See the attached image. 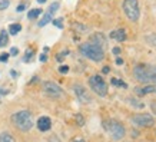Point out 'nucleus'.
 Returning <instances> with one entry per match:
<instances>
[{"mask_svg":"<svg viewBox=\"0 0 156 142\" xmlns=\"http://www.w3.org/2000/svg\"><path fill=\"white\" fill-rule=\"evenodd\" d=\"M75 118H76V121H77V125H80V126H83V125H85V119H83V116H82V115H76Z\"/></svg>","mask_w":156,"mask_h":142,"instance_id":"obj_27","label":"nucleus"},{"mask_svg":"<svg viewBox=\"0 0 156 142\" xmlns=\"http://www.w3.org/2000/svg\"><path fill=\"white\" fill-rule=\"evenodd\" d=\"M20 30H22V24H19V23H12L9 26V33L13 35V36L19 33Z\"/></svg>","mask_w":156,"mask_h":142,"instance_id":"obj_16","label":"nucleus"},{"mask_svg":"<svg viewBox=\"0 0 156 142\" xmlns=\"http://www.w3.org/2000/svg\"><path fill=\"white\" fill-rule=\"evenodd\" d=\"M112 85L119 86V88H128V85H126L125 82H123V81H119V79H116V78H113V79H112Z\"/></svg>","mask_w":156,"mask_h":142,"instance_id":"obj_19","label":"nucleus"},{"mask_svg":"<svg viewBox=\"0 0 156 142\" xmlns=\"http://www.w3.org/2000/svg\"><path fill=\"white\" fill-rule=\"evenodd\" d=\"M40 14H42V9H32L27 13V19L29 20H34V19H37Z\"/></svg>","mask_w":156,"mask_h":142,"instance_id":"obj_15","label":"nucleus"},{"mask_svg":"<svg viewBox=\"0 0 156 142\" xmlns=\"http://www.w3.org/2000/svg\"><path fill=\"white\" fill-rule=\"evenodd\" d=\"M110 38L115 39V40H118V42H125V40H126V32H125V29L113 30V32L110 33Z\"/></svg>","mask_w":156,"mask_h":142,"instance_id":"obj_13","label":"nucleus"},{"mask_svg":"<svg viewBox=\"0 0 156 142\" xmlns=\"http://www.w3.org/2000/svg\"><path fill=\"white\" fill-rule=\"evenodd\" d=\"M73 90H75L76 96H77V99L80 100L82 104H89L90 100H92L90 95L86 92V89L82 85H75V86H73Z\"/></svg>","mask_w":156,"mask_h":142,"instance_id":"obj_9","label":"nucleus"},{"mask_svg":"<svg viewBox=\"0 0 156 142\" xmlns=\"http://www.w3.org/2000/svg\"><path fill=\"white\" fill-rule=\"evenodd\" d=\"M43 92L48 95V96H50V98H60L62 95H63V90H62L60 86L50 81L43 82Z\"/></svg>","mask_w":156,"mask_h":142,"instance_id":"obj_8","label":"nucleus"},{"mask_svg":"<svg viewBox=\"0 0 156 142\" xmlns=\"http://www.w3.org/2000/svg\"><path fill=\"white\" fill-rule=\"evenodd\" d=\"M37 128L39 131H42V132H48L49 129L52 128V121H50V118H48V116H40V118L37 119Z\"/></svg>","mask_w":156,"mask_h":142,"instance_id":"obj_11","label":"nucleus"},{"mask_svg":"<svg viewBox=\"0 0 156 142\" xmlns=\"http://www.w3.org/2000/svg\"><path fill=\"white\" fill-rule=\"evenodd\" d=\"M129 104L133 105V106H136V108H145V104H142V102H137L136 99H133V98H129Z\"/></svg>","mask_w":156,"mask_h":142,"instance_id":"obj_20","label":"nucleus"},{"mask_svg":"<svg viewBox=\"0 0 156 142\" xmlns=\"http://www.w3.org/2000/svg\"><path fill=\"white\" fill-rule=\"evenodd\" d=\"M9 43V35L6 30H2L0 32V46H6Z\"/></svg>","mask_w":156,"mask_h":142,"instance_id":"obj_17","label":"nucleus"},{"mask_svg":"<svg viewBox=\"0 0 156 142\" xmlns=\"http://www.w3.org/2000/svg\"><path fill=\"white\" fill-rule=\"evenodd\" d=\"M89 86L90 89L99 96H106L108 95V83L103 81V78L99 75H93L89 78Z\"/></svg>","mask_w":156,"mask_h":142,"instance_id":"obj_6","label":"nucleus"},{"mask_svg":"<svg viewBox=\"0 0 156 142\" xmlns=\"http://www.w3.org/2000/svg\"><path fill=\"white\" fill-rule=\"evenodd\" d=\"M24 9H26V6H24V5H19V6H17V9H16V10H17V12H23Z\"/></svg>","mask_w":156,"mask_h":142,"instance_id":"obj_33","label":"nucleus"},{"mask_svg":"<svg viewBox=\"0 0 156 142\" xmlns=\"http://www.w3.org/2000/svg\"><path fill=\"white\" fill-rule=\"evenodd\" d=\"M123 12L130 22H137L140 17V7L137 0H123Z\"/></svg>","mask_w":156,"mask_h":142,"instance_id":"obj_5","label":"nucleus"},{"mask_svg":"<svg viewBox=\"0 0 156 142\" xmlns=\"http://www.w3.org/2000/svg\"><path fill=\"white\" fill-rule=\"evenodd\" d=\"M135 93L137 95V96H145V95H149V93H156V85L155 83H147V85H145L143 88H140V86H137V88H135Z\"/></svg>","mask_w":156,"mask_h":142,"instance_id":"obj_10","label":"nucleus"},{"mask_svg":"<svg viewBox=\"0 0 156 142\" xmlns=\"http://www.w3.org/2000/svg\"><path fill=\"white\" fill-rule=\"evenodd\" d=\"M9 5H10L9 0H0V10L7 9V7H9Z\"/></svg>","mask_w":156,"mask_h":142,"instance_id":"obj_26","label":"nucleus"},{"mask_svg":"<svg viewBox=\"0 0 156 142\" xmlns=\"http://www.w3.org/2000/svg\"><path fill=\"white\" fill-rule=\"evenodd\" d=\"M0 142H16V141L9 132H3L0 133Z\"/></svg>","mask_w":156,"mask_h":142,"instance_id":"obj_18","label":"nucleus"},{"mask_svg":"<svg viewBox=\"0 0 156 142\" xmlns=\"http://www.w3.org/2000/svg\"><path fill=\"white\" fill-rule=\"evenodd\" d=\"M151 109L153 111V114L156 115V100H152L151 102Z\"/></svg>","mask_w":156,"mask_h":142,"instance_id":"obj_31","label":"nucleus"},{"mask_svg":"<svg viewBox=\"0 0 156 142\" xmlns=\"http://www.w3.org/2000/svg\"><path fill=\"white\" fill-rule=\"evenodd\" d=\"M109 71H110V69H109L108 66H105V67H103V71H102V72H103V73H109Z\"/></svg>","mask_w":156,"mask_h":142,"instance_id":"obj_37","label":"nucleus"},{"mask_svg":"<svg viewBox=\"0 0 156 142\" xmlns=\"http://www.w3.org/2000/svg\"><path fill=\"white\" fill-rule=\"evenodd\" d=\"M59 72H60V73H67V72H69V66L63 65V66L59 67Z\"/></svg>","mask_w":156,"mask_h":142,"instance_id":"obj_29","label":"nucleus"},{"mask_svg":"<svg viewBox=\"0 0 156 142\" xmlns=\"http://www.w3.org/2000/svg\"><path fill=\"white\" fill-rule=\"evenodd\" d=\"M147 43L149 45H152V46H156V35H152V36H147L146 38Z\"/></svg>","mask_w":156,"mask_h":142,"instance_id":"obj_23","label":"nucleus"},{"mask_svg":"<svg viewBox=\"0 0 156 142\" xmlns=\"http://www.w3.org/2000/svg\"><path fill=\"white\" fill-rule=\"evenodd\" d=\"M33 53H34V50H33V49H27V52H26V56H24V59H23V60H24V62L32 60V57H33Z\"/></svg>","mask_w":156,"mask_h":142,"instance_id":"obj_22","label":"nucleus"},{"mask_svg":"<svg viewBox=\"0 0 156 142\" xmlns=\"http://www.w3.org/2000/svg\"><path fill=\"white\" fill-rule=\"evenodd\" d=\"M17 53H19V49H17V47H12L9 55H12V56H17Z\"/></svg>","mask_w":156,"mask_h":142,"instance_id":"obj_30","label":"nucleus"},{"mask_svg":"<svg viewBox=\"0 0 156 142\" xmlns=\"http://www.w3.org/2000/svg\"><path fill=\"white\" fill-rule=\"evenodd\" d=\"M39 59H40V62H46V60H48V55H46V52H44V53H42Z\"/></svg>","mask_w":156,"mask_h":142,"instance_id":"obj_32","label":"nucleus"},{"mask_svg":"<svg viewBox=\"0 0 156 142\" xmlns=\"http://www.w3.org/2000/svg\"><path fill=\"white\" fill-rule=\"evenodd\" d=\"M112 52H113L115 55H119V53H120V47H113V50H112Z\"/></svg>","mask_w":156,"mask_h":142,"instance_id":"obj_34","label":"nucleus"},{"mask_svg":"<svg viewBox=\"0 0 156 142\" xmlns=\"http://www.w3.org/2000/svg\"><path fill=\"white\" fill-rule=\"evenodd\" d=\"M116 65H123V59H122V57H118V59H116Z\"/></svg>","mask_w":156,"mask_h":142,"instance_id":"obj_35","label":"nucleus"},{"mask_svg":"<svg viewBox=\"0 0 156 142\" xmlns=\"http://www.w3.org/2000/svg\"><path fill=\"white\" fill-rule=\"evenodd\" d=\"M103 128L110 133V137L113 138L115 141H120L126 135V129L120 122L115 121V119H109L103 122Z\"/></svg>","mask_w":156,"mask_h":142,"instance_id":"obj_4","label":"nucleus"},{"mask_svg":"<svg viewBox=\"0 0 156 142\" xmlns=\"http://www.w3.org/2000/svg\"><path fill=\"white\" fill-rule=\"evenodd\" d=\"M73 27L77 29V30H79V33H85V30H86V26L79 24V23H73Z\"/></svg>","mask_w":156,"mask_h":142,"instance_id":"obj_24","label":"nucleus"},{"mask_svg":"<svg viewBox=\"0 0 156 142\" xmlns=\"http://www.w3.org/2000/svg\"><path fill=\"white\" fill-rule=\"evenodd\" d=\"M12 122L17 129L23 131V132H27L33 128V118H32V114L29 111H19L16 114L12 115Z\"/></svg>","mask_w":156,"mask_h":142,"instance_id":"obj_3","label":"nucleus"},{"mask_svg":"<svg viewBox=\"0 0 156 142\" xmlns=\"http://www.w3.org/2000/svg\"><path fill=\"white\" fill-rule=\"evenodd\" d=\"M132 123L137 128H151L155 125V119L152 115L147 114H136L132 116Z\"/></svg>","mask_w":156,"mask_h":142,"instance_id":"obj_7","label":"nucleus"},{"mask_svg":"<svg viewBox=\"0 0 156 142\" xmlns=\"http://www.w3.org/2000/svg\"><path fill=\"white\" fill-rule=\"evenodd\" d=\"M79 52L85 57H87V59H90V60H93V62H100V60H103V57H105L103 47L98 46V45H95V43H92V42L82 43L80 46H79Z\"/></svg>","mask_w":156,"mask_h":142,"instance_id":"obj_2","label":"nucleus"},{"mask_svg":"<svg viewBox=\"0 0 156 142\" xmlns=\"http://www.w3.org/2000/svg\"><path fill=\"white\" fill-rule=\"evenodd\" d=\"M52 20H53V14L48 12V13H46V14H44V16L42 17V20L39 22V26H40V27H43V26H46L48 23H50Z\"/></svg>","mask_w":156,"mask_h":142,"instance_id":"obj_14","label":"nucleus"},{"mask_svg":"<svg viewBox=\"0 0 156 142\" xmlns=\"http://www.w3.org/2000/svg\"><path fill=\"white\" fill-rule=\"evenodd\" d=\"M52 23L55 24L56 27L63 29V19H55V20H52Z\"/></svg>","mask_w":156,"mask_h":142,"instance_id":"obj_25","label":"nucleus"},{"mask_svg":"<svg viewBox=\"0 0 156 142\" xmlns=\"http://www.w3.org/2000/svg\"><path fill=\"white\" fill-rule=\"evenodd\" d=\"M57 10H59V2H55V3H52V5H50V7H49V13L55 14Z\"/></svg>","mask_w":156,"mask_h":142,"instance_id":"obj_21","label":"nucleus"},{"mask_svg":"<svg viewBox=\"0 0 156 142\" xmlns=\"http://www.w3.org/2000/svg\"><path fill=\"white\" fill-rule=\"evenodd\" d=\"M72 142H85V139H82V138H76V139H73Z\"/></svg>","mask_w":156,"mask_h":142,"instance_id":"obj_36","label":"nucleus"},{"mask_svg":"<svg viewBox=\"0 0 156 142\" xmlns=\"http://www.w3.org/2000/svg\"><path fill=\"white\" fill-rule=\"evenodd\" d=\"M90 42L95 43V45H98V46H100V47H105V46H106V38H105L102 33H95V35H92V38H90Z\"/></svg>","mask_w":156,"mask_h":142,"instance_id":"obj_12","label":"nucleus"},{"mask_svg":"<svg viewBox=\"0 0 156 142\" xmlns=\"http://www.w3.org/2000/svg\"><path fill=\"white\" fill-rule=\"evenodd\" d=\"M39 3H40V5H43V3H46V2H48V0H37Z\"/></svg>","mask_w":156,"mask_h":142,"instance_id":"obj_38","label":"nucleus"},{"mask_svg":"<svg viewBox=\"0 0 156 142\" xmlns=\"http://www.w3.org/2000/svg\"><path fill=\"white\" fill-rule=\"evenodd\" d=\"M133 76L139 83H156V65H137L133 69Z\"/></svg>","mask_w":156,"mask_h":142,"instance_id":"obj_1","label":"nucleus"},{"mask_svg":"<svg viewBox=\"0 0 156 142\" xmlns=\"http://www.w3.org/2000/svg\"><path fill=\"white\" fill-rule=\"evenodd\" d=\"M9 53H2V55H0V62H7L9 60Z\"/></svg>","mask_w":156,"mask_h":142,"instance_id":"obj_28","label":"nucleus"}]
</instances>
